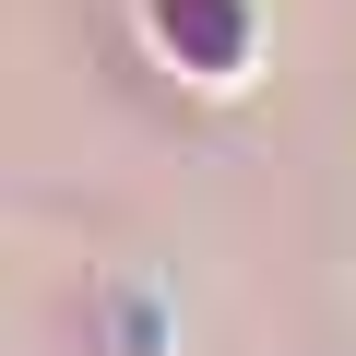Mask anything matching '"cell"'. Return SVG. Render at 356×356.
I'll return each mask as SVG.
<instances>
[{"label":"cell","mask_w":356,"mask_h":356,"mask_svg":"<svg viewBox=\"0 0 356 356\" xmlns=\"http://www.w3.org/2000/svg\"><path fill=\"white\" fill-rule=\"evenodd\" d=\"M131 36L166 83H191V95H250L261 60H273V24H261V0H131Z\"/></svg>","instance_id":"1"}]
</instances>
